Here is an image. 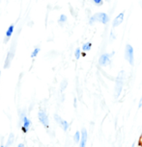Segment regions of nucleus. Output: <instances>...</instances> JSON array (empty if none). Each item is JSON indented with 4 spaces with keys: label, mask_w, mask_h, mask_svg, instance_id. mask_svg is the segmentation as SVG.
<instances>
[{
    "label": "nucleus",
    "mask_w": 142,
    "mask_h": 147,
    "mask_svg": "<svg viewBox=\"0 0 142 147\" xmlns=\"http://www.w3.org/2000/svg\"><path fill=\"white\" fill-rule=\"evenodd\" d=\"M19 124H20L21 132L23 133V134L28 133V131L32 126V122L27 117L25 110L19 111Z\"/></svg>",
    "instance_id": "obj_1"
},
{
    "label": "nucleus",
    "mask_w": 142,
    "mask_h": 147,
    "mask_svg": "<svg viewBox=\"0 0 142 147\" xmlns=\"http://www.w3.org/2000/svg\"><path fill=\"white\" fill-rule=\"evenodd\" d=\"M16 40H18V35H16L15 40L12 41V44H11V46H10V49H9V51H8L7 55H6V59H5V62H4V68L5 69L10 68L11 65H12L14 57H15V55H16Z\"/></svg>",
    "instance_id": "obj_2"
},
{
    "label": "nucleus",
    "mask_w": 142,
    "mask_h": 147,
    "mask_svg": "<svg viewBox=\"0 0 142 147\" xmlns=\"http://www.w3.org/2000/svg\"><path fill=\"white\" fill-rule=\"evenodd\" d=\"M95 22L107 24L109 22V16L105 13H96L91 18H89V25H94Z\"/></svg>",
    "instance_id": "obj_3"
},
{
    "label": "nucleus",
    "mask_w": 142,
    "mask_h": 147,
    "mask_svg": "<svg viewBox=\"0 0 142 147\" xmlns=\"http://www.w3.org/2000/svg\"><path fill=\"white\" fill-rule=\"evenodd\" d=\"M125 59L130 65H134V50L130 44H127L125 47Z\"/></svg>",
    "instance_id": "obj_4"
},
{
    "label": "nucleus",
    "mask_w": 142,
    "mask_h": 147,
    "mask_svg": "<svg viewBox=\"0 0 142 147\" xmlns=\"http://www.w3.org/2000/svg\"><path fill=\"white\" fill-rule=\"evenodd\" d=\"M38 119L41 122V124L43 125L46 129L49 128V119L48 115H47L46 112L43 109H40L38 112Z\"/></svg>",
    "instance_id": "obj_5"
},
{
    "label": "nucleus",
    "mask_w": 142,
    "mask_h": 147,
    "mask_svg": "<svg viewBox=\"0 0 142 147\" xmlns=\"http://www.w3.org/2000/svg\"><path fill=\"white\" fill-rule=\"evenodd\" d=\"M53 118H54L55 122L58 124V126H59L64 132L68 131V129L70 128V125H71V123H70V122L65 120V119H63L59 115H57V113H55V115H53Z\"/></svg>",
    "instance_id": "obj_6"
},
{
    "label": "nucleus",
    "mask_w": 142,
    "mask_h": 147,
    "mask_svg": "<svg viewBox=\"0 0 142 147\" xmlns=\"http://www.w3.org/2000/svg\"><path fill=\"white\" fill-rule=\"evenodd\" d=\"M113 54H109V53H104L100 56L99 58V65L101 66H107L111 63V56Z\"/></svg>",
    "instance_id": "obj_7"
},
{
    "label": "nucleus",
    "mask_w": 142,
    "mask_h": 147,
    "mask_svg": "<svg viewBox=\"0 0 142 147\" xmlns=\"http://www.w3.org/2000/svg\"><path fill=\"white\" fill-rule=\"evenodd\" d=\"M122 75V71L120 72L119 76L117 77V81H116V86H115V96H119L121 93V90H122V88H123V83H124V78Z\"/></svg>",
    "instance_id": "obj_8"
},
{
    "label": "nucleus",
    "mask_w": 142,
    "mask_h": 147,
    "mask_svg": "<svg viewBox=\"0 0 142 147\" xmlns=\"http://www.w3.org/2000/svg\"><path fill=\"white\" fill-rule=\"evenodd\" d=\"M80 134H81V137H80V141H79V146L84 147L87 144V140H88V132L85 128L81 129L80 131Z\"/></svg>",
    "instance_id": "obj_9"
},
{
    "label": "nucleus",
    "mask_w": 142,
    "mask_h": 147,
    "mask_svg": "<svg viewBox=\"0 0 142 147\" xmlns=\"http://www.w3.org/2000/svg\"><path fill=\"white\" fill-rule=\"evenodd\" d=\"M14 31H15V24H11V25L8 27L6 34H5V38H4V43L6 44L10 41L11 38L14 34Z\"/></svg>",
    "instance_id": "obj_10"
},
{
    "label": "nucleus",
    "mask_w": 142,
    "mask_h": 147,
    "mask_svg": "<svg viewBox=\"0 0 142 147\" xmlns=\"http://www.w3.org/2000/svg\"><path fill=\"white\" fill-rule=\"evenodd\" d=\"M124 18H125V12H122L119 13L118 16H116L115 18L113 19V22H112V26L115 28V27H118L120 26L124 21Z\"/></svg>",
    "instance_id": "obj_11"
},
{
    "label": "nucleus",
    "mask_w": 142,
    "mask_h": 147,
    "mask_svg": "<svg viewBox=\"0 0 142 147\" xmlns=\"http://www.w3.org/2000/svg\"><path fill=\"white\" fill-rule=\"evenodd\" d=\"M14 141H15V134L14 133H11L9 135V138L6 141V146H12L14 144Z\"/></svg>",
    "instance_id": "obj_12"
},
{
    "label": "nucleus",
    "mask_w": 142,
    "mask_h": 147,
    "mask_svg": "<svg viewBox=\"0 0 142 147\" xmlns=\"http://www.w3.org/2000/svg\"><path fill=\"white\" fill-rule=\"evenodd\" d=\"M40 52H41V47L40 46H36L34 50L32 51V53H31V55H30V57H31L32 59H34V58H36V57L38 56Z\"/></svg>",
    "instance_id": "obj_13"
},
{
    "label": "nucleus",
    "mask_w": 142,
    "mask_h": 147,
    "mask_svg": "<svg viewBox=\"0 0 142 147\" xmlns=\"http://www.w3.org/2000/svg\"><path fill=\"white\" fill-rule=\"evenodd\" d=\"M82 50L83 51H85V52H88V51H90L91 49H92V43L91 42H85L84 44L82 45Z\"/></svg>",
    "instance_id": "obj_14"
},
{
    "label": "nucleus",
    "mask_w": 142,
    "mask_h": 147,
    "mask_svg": "<svg viewBox=\"0 0 142 147\" xmlns=\"http://www.w3.org/2000/svg\"><path fill=\"white\" fill-rule=\"evenodd\" d=\"M80 137H81V134H80L79 131H76V133H74V143H79Z\"/></svg>",
    "instance_id": "obj_15"
},
{
    "label": "nucleus",
    "mask_w": 142,
    "mask_h": 147,
    "mask_svg": "<svg viewBox=\"0 0 142 147\" xmlns=\"http://www.w3.org/2000/svg\"><path fill=\"white\" fill-rule=\"evenodd\" d=\"M67 20H68V18H67L66 15H60L59 18H58V22H59L60 24L66 23Z\"/></svg>",
    "instance_id": "obj_16"
},
{
    "label": "nucleus",
    "mask_w": 142,
    "mask_h": 147,
    "mask_svg": "<svg viewBox=\"0 0 142 147\" xmlns=\"http://www.w3.org/2000/svg\"><path fill=\"white\" fill-rule=\"evenodd\" d=\"M80 57H81V49L76 48L74 51V58H76V60H79Z\"/></svg>",
    "instance_id": "obj_17"
},
{
    "label": "nucleus",
    "mask_w": 142,
    "mask_h": 147,
    "mask_svg": "<svg viewBox=\"0 0 142 147\" xmlns=\"http://www.w3.org/2000/svg\"><path fill=\"white\" fill-rule=\"evenodd\" d=\"M67 86H68V81H67V80H63L62 84H61V91H63V88L65 90L67 88Z\"/></svg>",
    "instance_id": "obj_18"
},
{
    "label": "nucleus",
    "mask_w": 142,
    "mask_h": 147,
    "mask_svg": "<svg viewBox=\"0 0 142 147\" xmlns=\"http://www.w3.org/2000/svg\"><path fill=\"white\" fill-rule=\"evenodd\" d=\"M92 1H93L95 5H97V6H102V4H104V0H92Z\"/></svg>",
    "instance_id": "obj_19"
},
{
    "label": "nucleus",
    "mask_w": 142,
    "mask_h": 147,
    "mask_svg": "<svg viewBox=\"0 0 142 147\" xmlns=\"http://www.w3.org/2000/svg\"><path fill=\"white\" fill-rule=\"evenodd\" d=\"M141 107H142V96H141L140 100H139V102H138V109H140Z\"/></svg>",
    "instance_id": "obj_20"
},
{
    "label": "nucleus",
    "mask_w": 142,
    "mask_h": 147,
    "mask_svg": "<svg viewBox=\"0 0 142 147\" xmlns=\"http://www.w3.org/2000/svg\"><path fill=\"white\" fill-rule=\"evenodd\" d=\"M76 104H77V99L74 98V108H76Z\"/></svg>",
    "instance_id": "obj_21"
},
{
    "label": "nucleus",
    "mask_w": 142,
    "mask_h": 147,
    "mask_svg": "<svg viewBox=\"0 0 142 147\" xmlns=\"http://www.w3.org/2000/svg\"><path fill=\"white\" fill-rule=\"evenodd\" d=\"M81 57H86V52L81 51Z\"/></svg>",
    "instance_id": "obj_22"
},
{
    "label": "nucleus",
    "mask_w": 142,
    "mask_h": 147,
    "mask_svg": "<svg viewBox=\"0 0 142 147\" xmlns=\"http://www.w3.org/2000/svg\"><path fill=\"white\" fill-rule=\"evenodd\" d=\"M18 146V147H23V146H25V144H24V143H19Z\"/></svg>",
    "instance_id": "obj_23"
},
{
    "label": "nucleus",
    "mask_w": 142,
    "mask_h": 147,
    "mask_svg": "<svg viewBox=\"0 0 142 147\" xmlns=\"http://www.w3.org/2000/svg\"><path fill=\"white\" fill-rule=\"evenodd\" d=\"M0 87H1V71H0Z\"/></svg>",
    "instance_id": "obj_24"
},
{
    "label": "nucleus",
    "mask_w": 142,
    "mask_h": 147,
    "mask_svg": "<svg viewBox=\"0 0 142 147\" xmlns=\"http://www.w3.org/2000/svg\"><path fill=\"white\" fill-rule=\"evenodd\" d=\"M105 1H106V2H109V1H110V0H105Z\"/></svg>",
    "instance_id": "obj_25"
},
{
    "label": "nucleus",
    "mask_w": 142,
    "mask_h": 147,
    "mask_svg": "<svg viewBox=\"0 0 142 147\" xmlns=\"http://www.w3.org/2000/svg\"><path fill=\"white\" fill-rule=\"evenodd\" d=\"M141 143H142V142H141Z\"/></svg>",
    "instance_id": "obj_26"
}]
</instances>
